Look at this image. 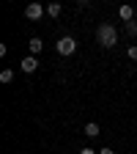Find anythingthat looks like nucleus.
<instances>
[{
    "label": "nucleus",
    "instance_id": "nucleus-5",
    "mask_svg": "<svg viewBox=\"0 0 137 154\" xmlns=\"http://www.w3.org/2000/svg\"><path fill=\"white\" fill-rule=\"evenodd\" d=\"M118 14H121L124 22H132V19H134V8H132V6H121V8H118Z\"/></svg>",
    "mask_w": 137,
    "mask_h": 154
},
{
    "label": "nucleus",
    "instance_id": "nucleus-12",
    "mask_svg": "<svg viewBox=\"0 0 137 154\" xmlns=\"http://www.w3.org/2000/svg\"><path fill=\"white\" fill-rule=\"evenodd\" d=\"M80 154H96V151H93V149H88V146H85V149H82V151H80Z\"/></svg>",
    "mask_w": 137,
    "mask_h": 154
},
{
    "label": "nucleus",
    "instance_id": "nucleus-2",
    "mask_svg": "<svg viewBox=\"0 0 137 154\" xmlns=\"http://www.w3.org/2000/svg\"><path fill=\"white\" fill-rule=\"evenodd\" d=\"M55 50H58V55H74L77 42H74L71 36H61V38H58V44H55Z\"/></svg>",
    "mask_w": 137,
    "mask_h": 154
},
{
    "label": "nucleus",
    "instance_id": "nucleus-1",
    "mask_svg": "<svg viewBox=\"0 0 137 154\" xmlns=\"http://www.w3.org/2000/svg\"><path fill=\"white\" fill-rule=\"evenodd\" d=\"M96 38H99V44H102V47H107V50H110V47L118 44V30H115L112 25H107V22H104V25H99V30H96Z\"/></svg>",
    "mask_w": 137,
    "mask_h": 154
},
{
    "label": "nucleus",
    "instance_id": "nucleus-4",
    "mask_svg": "<svg viewBox=\"0 0 137 154\" xmlns=\"http://www.w3.org/2000/svg\"><path fill=\"white\" fill-rule=\"evenodd\" d=\"M19 66H22V72H25V74H33V72H36V66H38V61H36L33 55H28V58H25V61L19 63Z\"/></svg>",
    "mask_w": 137,
    "mask_h": 154
},
{
    "label": "nucleus",
    "instance_id": "nucleus-3",
    "mask_svg": "<svg viewBox=\"0 0 137 154\" xmlns=\"http://www.w3.org/2000/svg\"><path fill=\"white\" fill-rule=\"evenodd\" d=\"M44 11H47V8H44L41 3H30V6L25 8V17H28V19H41Z\"/></svg>",
    "mask_w": 137,
    "mask_h": 154
},
{
    "label": "nucleus",
    "instance_id": "nucleus-9",
    "mask_svg": "<svg viewBox=\"0 0 137 154\" xmlns=\"http://www.w3.org/2000/svg\"><path fill=\"white\" fill-rule=\"evenodd\" d=\"M11 77H14V72L11 69H3V72H0V83H11Z\"/></svg>",
    "mask_w": 137,
    "mask_h": 154
},
{
    "label": "nucleus",
    "instance_id": "nucleus-8",
    "mask_svg": "<svg viewBox=\"0 0 137 154\" xmlns=\"http://www.w3.org/2000/svg\"><path fill=\"white\" fill-rule=\"evenodd\" d=\"M61 11H63L61 3H49V6H47V14H49V17H61Z\"/></svg>",
    "mask_w": 137,
    "mask_h": 154
},
{
    "label": "nucleus",
    "instance_id": "nucleus-10",
    "mask_svg": "<svg viewBox=\"0 0 137 154\" xmlns=\"http://www.w3.org/2000/svg\"><path fill=\"white\" fill-rule=\"evenodd\" d=\"M126 33H129V36H137V19H132V22H126Z\"/></svg>",
    "mask_w": 137,
    "mask_h": 154
},
{
    "label": "nucleus",
    "instance_id": "nucleus-13",
    "mask_svg": "<svg viewBox=\"0 0 137 154\" xmlns=\"http://www.w3.org/2000/svg\"><path fill=\"white\" fill-rule=\"evenodd\" d=\"M99 154H115V151H112V149H102Z\"/></svg>",
    "mask_w": 137,
    "mask_h": 154
},
{
    "label": "nucleus",
    "instance_id": "nucleus-7",
    "mask_svg": "<svg viewBox=\"0 0 137 154\" xmlns=\"http://www.w3.org/2000/svg\"><path fill=\"white\" fill-rule=\"evenodd\" d=\"M85 135H88V138H96V135H99V124H96V121L85 124Z\"/></svg>",
    "mask_w": 137,
    "mask_h": 154
},
{
    "label": "nucleus",
    "instance_id": "nucleus-11",
    "mask_svg": "<svg viewBox=\"0 0 137 154\" xmlns=\"http://www.w3.org/2000/svg\"><path fill=\"white\" fill-rule=\"evenodd\" d=\"M129 58H132V61H137V47H129Z\"/></svg>",
    "mask_w": 137,
    "mask_h": 154
},
{
    "label": "nucleus",
    "instance_id": "nucleus-6",
    "mask_svg": "<svg viewBox=\"0 0 137 154\" xmlns=\"http://www.w3.org/2000/svg\"><path fill=\"white\" fill-rule=\"evenodd\" d=\"M41 50H44V42H41V38H30V55L36 58Z\"/></svg>",
    "mask_w": 137,
    "mask_h": 154
}]
</instances>
